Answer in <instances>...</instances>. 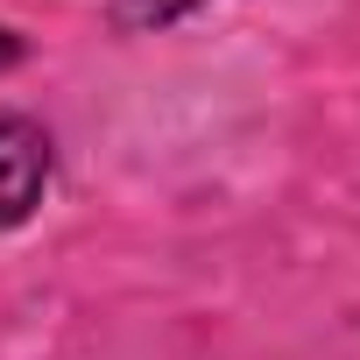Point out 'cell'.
I'll return each instance as SVG.
<instances>
[{"label":"cell","mask_w":360,"mask_h":360,"mask_svg":"<svg viewBox=\"0 0 360 360\" xmlns=\"http://www.w3.org/2000/svg\"><path fill=\"white\" fill-rule=\"evenodd\" d=\"M198 8H205V0H113V22L134 29V36H148V29H169V22H184Z\"/></svg>","instance_id":"2"},{"label":"cell","mask_w":360,"mask_h":360,"mask_svg":"<svg viewBox=\"0 0 360 360\" xmlns=\"http://www.w3.org/2000/svg\"><path fill=\"white\" fill-rule=\"evenodd\" d=\"M57 169V141L36 113H0V233H15L36 219L43 191Z\"/></svg>","instance_id":"1"},{"label":"cell","mask_w":360,"mask_h":360,"mask_svg":"<svg viewBox=\"0 0 360 360\" xmlns=\"http://www.w3.org/2000/svg\"><path fill=\"white\" fill-rule=\"evenodd\" d=\"M15 64H22V36H15V29H0V71H15Z\"/></svg>","instance_id":"3"}]
</instances>
